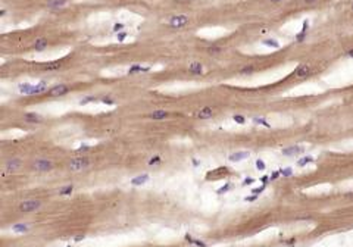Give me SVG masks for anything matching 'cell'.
I'll list each match as a JSON object with an SVG mask.
<instances>
[{"label":"cell","mask_w":353,"mask_h":247,"mask_svg":"<svg viewBox=\"0 0 353 247\" xmlns=\"http://www.w3.org/2000/svg\"><path fill=\"white\" fill-rule=\"evenodd\" d=\"M90 165V159L85 156H78L74 157L68 162V169L71 172H79V171H84L85 168H88Z\"/></svg>","instance_id":"cell-1"},{"label":"cell","mask_w":353,"mask_h":247,"mask_svg":"<svg viewBox=\"0 0 353 247\" xmlns=\"http://www.w3.org/2000/svg\"><path fill=\"white\" fill-rule=\"evenodd\" d=\"M53 168V163L49 159H37L31 163V169L34 172H49Z\"/></svg>","instance_id":"cell-2"},{"label":"cell","mask_w":353,"mask_h":247,"mask_svg":"<svg viewBox=\"0 0 353 247\" xmlns=\"http://www.w3.org/2000/svg\"><path fill=\"white\" fill-rule=\"evenodd\" d=\"M41 208V203L38 200H24L21 204H19V210L24 212V213H29V212H35Z\"/></svg>","instance_id":"cell-3"},{"label":"cell","mask_w":353,"mask_h":247,"mask_svg":"<svg viewBox=\"0 0 353 247\" xmlns=\"http://www.w3.org/2000/svg\"><path fill=\"white\" fill-rule=\"evenodd\" d=\"M69 85L66 84H57L55 85V87H52L49 91H46V94L49 96V97H61V96H65L69 93Z\"/></svg>","instance_id":"cell-4"},{"label":"cell","mask_w":353,"mask_h":247,"mask_svg":"<svg viewBox=\"0 0 353 247\" xmlns=\"http://www.w3.org/2000/svg\"><path fill=\"white\" fill-rule=\"evenodd\" d=\"M188 22H190V19L187 15H177V16H172L169 19V25L172 28H183Z\"/></svg>","instance_id":"cell-5"},{"label":"cell","mask_w":353,"mask_h":247,"mask_svg":"<svg viewBox=\"0 0 353 247\" xmlns=\"http://www.w3.org/2000/svg\"><path fill=\"white\" fill-rule=\"evenodd\" d=\"M310 72H312V66L308 65V63H302V65H299V66L296 68V71H294L293 75L297 77V78H305V77H308Z\"/></svg>","instance_id":"cell-6"},{"label":"cell","mask_w":353,"mask_h":247,"mask_svg":"<svg viewBox=\"0 0 353 247\" xmlns=\"http://www.w3.org/2000/svg\"><path fill=\"white\" fill-rule=\"evenodd\" d=\"M21 165H22L21 159H9L5 165V169H6V172H15V171H18V169L21 168Z\"/></svg>","instance_id":"cell-7"},{"label":"cell","mask_w":353,"mask_h":247,"mask_svg":"<svg viewBox=\"0 0 353 247\" xmlns=\"http://www.w3.org/2000/svg\"><path fill=\"white\" fill-rule=\"evenodd\" d=\"M169 116V112L165 110V109H157V110H153V112L149 113V118L153 119V121H163Z\"/></svg>","instance_id":"cell-8"},{"label":"cell","mask_w":353,"mask_h":247,"mask_svg":"<svg viewBox=\"0 0 353 247\" xmlns=\"http://www.w3.org/2000/svg\"><path fill=\"white\" fill-rule=\"evenodd\" d=\"M213 115H215V112H213V109L210 106L202 107V109L197 110V113H196V116L199 119H210V118H213Z\"/></svg>","instance_id":"cell-9"},{"label":"cell","mask_w":353,"mask_h":247,"mask_svg":"<svg viewBox=\"0 0 353 247\" xmlns=\"http://www.w3.org/2000/svg\"><path fill=\"white\" fill-rule=\"evenodd\" d=\"M22 119L27 124H37V122H40L43 118L40 116L38 113H35V112H27V113H24Z\"/></svg>","instance_id":"cell-10"},{"label":"cell","mask_w":353,"mask_h":247,"mask_svg":"<svg viewBox=\"0 0 353 247\" xmlns=\"http://www.w3.org/2000/svg\"><path fill=\"white\" fill-rule=\"evenodd\" d=\"M249 155H250L249 152H235V153H233V155H230L228 159H230L231 162H241V160L247 159Z\"/></svg>","instance_id":"cell-11"},{"label":"cell","mask_w":353,"mask_h":247,"mask_svg":"<svg viewBox=\"0 0 353 247\" xmlns=\"http://www.w3.org/2000/svg\"><path fill=\"white\" fill-rule=\"evenodd\" d=\"M188 72L193 74V75H200V74H203V65L200 62H193L188 66Z\"/></svg>","instance_id":"cell-12"},{"label":"cell","mask_w":353,"mask_h":247,"mask_svg":"<svg viewBox=\"0 0 353 247\" xmlns=\"http://www.w3.org/2000/svg\"><path fill=\"white\" fill-rule=\"evenodd\" d=\"M66 2L68 0H49L46 3V6L49 9H61V7H63V6L66 5Z\"/></svg>","instance_id":"cell-13"},{"label":"cell","mask_w":353,"mask_h":247,"mask_svg":"<svg viewBox=\"0 0 353 247\" xmlns=\"http://www.w3.org/2000/svg\"><path fill=\"white\" fill-rule=\"evenodd\" d=\"M302 152H303L302 147L293 146V147H288V149H284L283 155H286V156H294V155H299V153H302Z\"/></svg>","instance_id":"cell-14"},{"label":"cell","mask_w":353,"mask_h":247,"mask_svg":"<svg viewBox=\"0 0 353 247\" xmlns=\"http://www.w3.org/2000/svg\"><path fill=\"white\" fill-rule=\"evenodd\" d=\"M147 181H149V175L143 174V175H138V177L133 178V180H131V184L133 185H143V184H146Z\"/></svg>","instance_id":"cell-15"},{"label":"cell","mask_w":353,"mask_h":247,"mask_svg":"<svg viewBox=\"0 0 353 247\" xmlns=\"http://www.w3.org/2000/svg\"><path fill=\"white\" fill-rule=\"evenodd\" d=\"M47 40L46 38H38V40H35V43H34V49L37 52H41V50H44V49H47Z\"/></svg>","instance_id":"cell-16"},{"label":"cell","mask_w":353,"mask_h":247,"mask_svg":"<svg viewBox=\"0 0 353 247\" xmlns=\"http://www.w3.org/2000/svg\"><path fill=\"white\" fill-rule=\"evenodd\" d=\"M12 230L15 231V232H28L29 227L27 224H15L12 227Z\"/></svg>","instance_id":"cell-17"},{"label":"cell","mask_w":353,"mask_h":247,"mask_svg":"<svg viewBox=\"0 0 353 247\" xmlns=\"http://www.w3.org/2000/svg\"><path fill=\"white\" fill-rule=\"evenodd\" d=\"M33 88H34V85L31 84H21L19 85V91L22 93V94H33Z\"/></svg>","instance_id":"cell-18"},{"label":"cell","mask_w":353,"mask_h":247,"mask_svg":"<svg viewBox=\"0 0 353 247\" xmlns=\"http://www.w3.org/2000/svg\"><path fill=\"white\" fill-rule=\"evenodd\" d=\"M72 190H74V185L68 184V185H65V187L59 188V194H61V196H69V194L72 193Z\"/></svg>","instance_id":"cell-19"},{"label":"cell","mask_w":353,"mask_h":247,"mask_svg":"<svg viewBox=\"0 0 353 247\" xmlns=\"http://www.w3.org/2000/svg\"><path fill=\"white\" fill-rule=\"evenodd\" d=\"M62 66V63L59 61H55V62H50V63H47L44 66L46 71H55V69H59V68Z\"/></svg>","instance_id":"cell-20"},{"label":"cell","mask_w":353,"mask_h":247,"mask_svg":"<svg viewBox=\"0 0 353 247\" xmlns=\"http://www.w3.org/2000/svg\"><path fill=\"white\" fill-rule=\"evenodd\" d=\"M222 52H224V49L219 47V46H210V47H207V53L209 55H219Z\"/></svg>","instance_id":"cell-21"},{"label":"cell","mask_w":353,"mask_h":247,"mask_svg":"<svg viewBox=\"0 0 353 247\" xmlns=\"http://www.w3.org/2000/svg\"><path fill=\"white\" fill-rule=\"evenodd\" d=\"M255 72V68L252 66V65H249V66H244V68H241L240 69V74L241 75H250V74Z\"/></svg>","instance_id":"cell-22"},{"label":"cell","mask_w":353,"mask_h":247,"mask_svg":"<svg viewBox=\"0 0 353 247\" xmlns=\"http://www.w3.org/2000/svg\"><path fill=\"white\" fill-rule=\"evenodd\" d=\"M262 43H264L265 46H268V47H274V49H278V47H280L278 41H275V40H271V38H269V40H264Z\"/></svg>","instance_id":"cell-23"},{"label":"cell","mask_w":353,"mask_h":247,"mask_svg":"<svg viewBox=\"0 0 353 247\" xmlns=\"http://www.w3.org/2000/svg\"><path fill=\"white\" fill-rule=\"evenodd\" d=\"M310 162H314V157L306 156V157H303V159H300V160L297 162V165H299V166H305V165H308V163H310Z\"/></svg>","instance_id":"cell-24"},{"label":"cell","mask_w":353,"mask_h":247,"mask_svg":"<svg viewBox=\"0 0 353 247\" xmlns=\"http://www.w3.org/2000/svg\"><path fill=\"white\" fill-rule=\"evenodd\" d=\"M140 71H147V69H143V68H141V65H134V66H131V68L128 69V74H129V75H133V74L140 72Z\"/></svg>","instance_id":"cell-25"},{"label":"cell","mask_w":353,"mask_h":247,"mask_svg":"<svg viewBox=\"0 0 353 247\" xmlns=\"http://www.w3.org/2000/svg\"><path fill=\"white\" fill-rule=\"evenodd\" d=\"M253 122L255 124H258V125H265V127H271L268 124V121L264 118H253Z\"/></svg>","instance_id":"cell-26"},{"label":"cell","mask_w":353,"mask_h":247,"mask_svg":"<svg viewBox=\"0 0 353 247\" xmlns=\"http://www.w3.org/2000/svg\"><path fill=\"white\" fill-rule=\"evenodd\" d=\"M233 119H234L235 124H240V125L246 124V118H244V116H241V115H234V116H233Z\"/></svg>","instance_id":"cell-27"},{"label":"cell","mask_w":353,"mask_h":247,"mask_svg":"<svg viewBox=\"0 0 353 247\" xmlns=\"http://www.w3.org/2000/svg\"><path fill=\"white\" fill-rule=\"evenodd\" d=\"M157 163H162V157H161V156H153V157H150V160H149V165H157Z\"/></svg>","instance_id":"cell-28"},{"label":"cell","mask_w":353,"mask_h":247,"mask_svg":"<svg viewBox=\"0 0 353 247\" xmlns=\"http://www.w3.org/2000/svg\"><path fill=\"white\" fill-rule=\"evenodd\" d=\"M93 100H96V97H93V96H87V97H83V99H81L79 105L83 106V105H87V103H90V101H93Z\"/></svg>","instance_id":"cell-29"},{"label":"cell","mask_w":353,"mask_h":247,"mask_svg":"<svg viewBox=\"0 0 353 247\" xmlns=\"http://www.w3.org/2000/svg\"><path fill=\"white\" fill-rule=\"evenodd\" d=\"M280 172L283 177H290L293 175V169L292 168H284V169H280Z\"/></svg>","instance_id":"cell-30"},{"label":"cell","mask_w":353,"mask_h":247,"mask_svg":"<svg viewBox=\"0 0 353 247\" xmlns=\"http://www.w3.org/2000/svg\"><path fill=\"white\" fill-rule=\"evenodd\" d=\"M256 168H258L259 171H264V169H265V163L262 162L260 159H258V160H256Z\"/></svg>","instance_id":"cell-31"},{"label":"cell","mask_w":353,"mask_h":247,"mask_svg":"<svg viewBox=\"0 0 353 247\" xmlns=\"http://www.w3.org/2000/svg\"><path fill=\"white\" fill-rule=\"evenodd\" d=\"M102 101H103V103H107V105H115V100L111 99V97H102Z\"/></svg>","instance_id":"cell-32"},{"label":"cell","mask_w":353,"mask_h":247,"mask_svg":"<svg viewBox=\"0 0 353 247\" xmlns=\"http://www.w3.org/2000/svg\"><path fill=\"white\" fill-rule=\"evenodd\" d=\"M265 190V185H262V187H259V188H255V190H252V194H256V196H259L262 191Z\"/></svg>","instance_id":"cell-33"},{"label":"cell","mask_w":353,"mask_h":247,"mask_svg":"<svg viewBox=\"0 0 353 247\" xmlns=\"http://www.w3.org/2000/svg\"><path fill=\"white\" fill-rule=\"evenodd\" d=\"M228 188H230V184H225L224 187H221L216 193H218V194H222V193H225V191H228Z\"/></svg>","instance_id":"cell-34"},{"label":"cell","mask_w":353,"mask_h":247,"mask_svg":"<svg viewBox=\"0 0 353 247\" xmlns=\"http://www.w3.org/2000/svg\"><path fill=\"white\" fill-rule=\"evenodd\" d=\"M122 28H124V25H122V24H115V25H113V31H115V33H118V31H121Z\"/></svg>","instance_id":"cell-35"},{"label":"cell","mask_w":353,"mask_h":247,"mask_svg":"<svg viewBox=\"0 0 353 247\" xmlns=\"http://www.w3.org/2000/svg\"><path fill=\"white\" fill-rule=\"evenodd\" d=\"M256 199H258V196H256V194H253V196H250V197H246L244 200H246V202H253V200H256Z\"/></svg>","instance_id":"cell-36"},{"label":"cell","mask_w":353,"mask_h":247,"mask_svg":"<svg viewBox=\"0 0 353 247\" xmlns=\"http://www.w3.org/2000/svg\"><path fill=\"white\" fill-rule=\"evenodd\" d=\"M125 37H127V34H125V33H121V34H118V41H122V40L125 38Z\"/></svg>","instance_id":"cell-37"},{"label":"cell","mask_w":353,"mask_h":247,"mask_svg":"<svg viewBox=\"0 0 353 247\" xmlns=\"http://www.w3.org/2000/svg\"><path fill=\"white\" fill-rule=\"evenodd\" d=\"M252 182H253L252 178H246V180L243 181V185H249V184H252Z\"/></svg>","instance_id":"cell-38"},{"label":"cell","mask_w":353,"mask_h":247,"mask_svg":"<svg viewBox=\"0 0 353 247\" xmlns=\"http://www.w3.org/2000/svg\"><path fill=\"white\" fill-rule=\"evenodd\" d=\"M278 175H281L280 171H277V172H274V174L271 175V180H275V178H278Z\"/></svg>","instance_id":"cell-39"},{"label":"cell","mask_w":353,"mask_h":247,"mask_svg":"<svg viewBox=\"0 0 353 247\" xmlns=\"http://www.w3.org/2000/svg\"><path fill=\"white\" fill-rule=\"evenodd\" d=\"M88 149H90L88 146H81V147L78 149V150H79V152H83V150H88Z\"/></svg>","instance_id":"cell-40"},{"label":"cell","mask_w":353,"mask_h":247,"mask_svg":"<svg viewBox=\"0 0 353 247\" xmlns=\"http://www.w3.org/2000/svg\"><path fill=\"white\" fill-rule=\"evenodd\" d=\"M83 238H84V236H78V237H75V241L78 243V241H81Z\"/></svg>","instance_id":"cell-41"},{"label":"cell","mask_w":353,"mask_h":247,"mask_svg":"<svg viewBox=\"0 0 353 247\" xmlns=\"http://www.w3.org/2000/svg\"><path fill=\"white\" fill-rule=\"evenodd\" d=\"M268 181H269V178H268V177H264V178H262V182H264V185L266 184V182H268Z\"/></svg>","instance_id":"cell-42"},{"label":"cell","mask_w":353,"mask_h":247,"mask_svg":"<svg viewBox=\"0 0 353 247\" xmlns=\"http://www.w3.org/2000/svg\"><path fill=\"white\" fill-rule=\"evenodd\" d=\"M346 55H347V56H353V49H352V50H347V52H346Z\"/></svg>","instance_id":"cell-43"},{"label":"cell","mask_w":353,"mask_h":247,"mask_svg":"<svg viewBox=\"0 0 353 247\" xmlns=\"http://www.w3.org/2000/svg\"><path fill=\"white\" fill-rule=\"evenodd\" d=\"M315 2H316V0H305V3H309V5H310V3H315Z\"/></svg>","instance_id":"cell-44"},{"label":"cell","mask_w":353,"mask_h":247,"mask_svg":"<svg viewBox=\"0 0 353 247\" xmlns=\"http://www.w3.org/2000/svg\"><path fill=\"white\" fill-rule=\"evenodd\" d=\"M272 3H280V2H283V0H271Z\"/></svg>","instance_id":"cell-45"},{"label":"cell","mask_w":353,"mask_h":247,"mask_svg":"<svg viewBox=\"0 0 353 247\" xmlns=\"http://www.w3.org/2000/svg\"><path fill=\"white\" fill-rule=\"evenodd\" d=\"M350 9H352V11H353V2H352V3H350Z\"/></svg>","instance_id":"cell-46"}]
</instances>
